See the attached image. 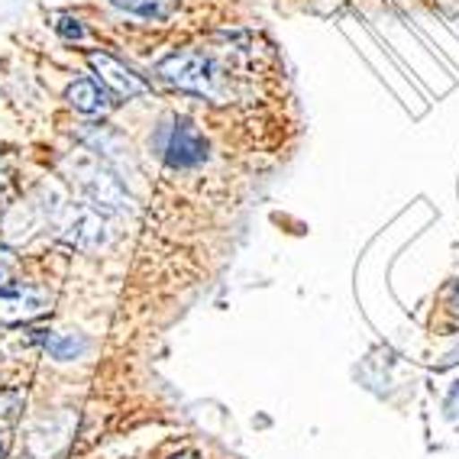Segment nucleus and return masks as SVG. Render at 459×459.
Segmentation results:
<instances>
[{
    "mask_svg": "<svg viewBox=\"0 0 459 459\" xmlns=\"http://www.w3.org/2000/svg\"><path fill=\"white\" fill-rule=\"evenodd\" d=\"M65 169L72 172L74 185L91 197V204L104 213H126L133 204V197L126 195V188L120 185L110 169L104 165V159L94 156V152H82V156H72L65 162Z\"/></svg>",
    "mask_w": 459,
    "mask_h": 459,
    "instance_id": "nucleus-3",
    "label": "nucleus"
},
{
    "mask_svg": "<svg viewBox=\"0 0 459 459\" xmlns=\"http://www.w3.org/2000/svg\"><path fill=\"white\" fill-rule=\"evenodd\" d=\"M4 456H7V453H4V446H0V459H4Z\"/></svg>",
    "mask_w": 459,
    "mask_h": 459,
    "instance_id": "nucleus-15",
    "label": "nucleus"
},
{
    "mask_svg": "<svg viewBox=\"0 0 459 459\" xmlns=\"http://www.w3.org/2000/svg\"><path fill=\"white\" fill-rule=\"evenodd\" d=\"M13 253H10L7 247H0V288L7 285V279H10V272H13Z\"/></svg>",
    "mask_w": 459,
    "mask_h": 459,
    "instance_id": "nucleus-11",
    "label": "nucleus"
},
{
    "mask_svg": "<svg viewBox=\"0 0 459 459\" xmlns=\"http://www.w3.org/2000/svg\"><path fill=\"white\" fill-rule=\"evenodd\" d=\"M110 4L146 20H169L178 10V0H110Z\"/></svg>",
    "mask_w": 459,
    "mask_h": 459,
    "instance_id": "nucleus-8",
    "label": "nucleus"
},
{
    "mask_svg": "<svg viewBox=\"0 0 459 459\" xmlns=\"http://www.w3.org/2000/svg\"><path fill=\"white\" fill-rule=\"evenodd\" d=\"M56 33L62 36V39H68V42H82L84 36V26H82V20H74V17H68V13H62V17H56Z\"/></svg>",
    "mask_w": 459,
    "mask_h": 459,
    "instance_id": "nucleus-10",
    "label": "nucleus"
},
{
    "mask_svg": "<svg viewBox=\"0 0 459 459\" xmlns=\"http://www.w3.org/2000/svg\"><path fill=\"white\" fill-rule=\"evenodd\" d=\"M58 230H62V239H68V243L78 249H98L110 239L104 211H98L94 204L65 207V217H62Z\"/></svg>",
    "mask_w": 459,
    "mask_h": 459,
    "instance_id": "nucleus-4",
    "label": "nucleus"
},
{
    "mask_svg": "<svg viewBox=\"0 0 459 459\" xmlns=\"http://www.w3.org/2000/svg\"><path fill=\"white\" fill-rule=\"evenodd\" d=\"M0 185H4V169H0Z\"/></svg>",
    "mask_w": 459,
    "mask_h": 459,
    "instance_id": "nucleus-14",
    "label": "nucleus"
},
{
    "mask_svg": "<svg viewBox=\"0 0 459 459\" xmlns=\"http://www.w3.org/2000/svg\"><path fill=\"white\" fill-rule=\"evenodd\" d=\"M52 298L39 288H0V324H26L49 311Z\"/></svg>",
    "mask_w": 459,
    "mask_h": 459,
    "instance_id": "nucleus-6",
    "label": "nucleus"
},
{
    "mask_svg": "<svg viewBox=\"0 0 459 459\" xmlns=\"http://www.w3.org/2000/svg\"><path fill=\"white\" fill-rule=\"evenodd\" d=\"M172 459H201V456H197V453H175Z\"/></svg>",
    "mask_w": 459,
    "mask_h": 459,
    "instance_id": "nucleus-13",
    "label": "nucleus"
},
{
    "mask_svg": "<svg viewBox=\"0 0 459 459\" xmlns=\"http://www.w3.org/2000/svg\"><path fill=\"white\" fill-rule=\"evenodd\" d=\"M88 65L94 68L100 88H104L110 98L133 100V98H140V94H146V82H143L133 68H126L120 58L107 56V52H88Z\"/></svg>",
    "mask_w": 459,
    "mask_h": 459,
    "instance_id": "nucleus-5",
    "label": "nucleus"
},
{
    "mask_svg": "<svg viewBox=\"0 0 459 459\" xmlns=\"http://www.w3.org/2000/svg\"><path fill=\"white\" fill-rule=\"evenodd\" d=\"M46 350H49L52 359L68 362V359H78V356L88 350V340L78 333H52L49 340H46Z\"/></svg>",
    "mask_w": 459,
    "mask_h": 459,
    "instance_id": "nucleus-9",
    "label": "nucleus"
},
{
    "mask_svg": "<svg viewBox=\"0 0 459 459\" xmlns=\"http://www.w3.org/2000/svg\"><path fill=\"white\" fill-rule=\"evenodd\" d=\"M152 152L169 169H197L211 156V143L188 117H165L152 133Z\"/></svg>",
    "mask_w": 459,
    "mask_h": 459,
    "instance_id": "nucleus-2",
    "label": "nucleus"
},
{
    "mask_svg": "<svg viewBox=\"0 0 459 459\" xmlns=\"http://www.w3.org/2000/svg\"><path fill=\"white\" fill-rule=\"evenodd\" d=\"M68 104L74 107V110H82V114H104V110H110V94H107L104 88H100V82H94V78H82V82L68 84L65 91Z\"/></svg>",
    "mask_w": 459,
    "mask_h": 459,
    "instance_id": "nucleus-7",
    "label": "nucleus"
},
{
    "mask_svg": "<svg viewBox=\"0 0 459 459\" xmlns=\"http://www.w3.org/2000/svg\"><path fill=\"white\" fill-rule=\"evenodd\" d=\"M446 307H450V311H453V314H456V317H459V281H456V285L450 288V295H446Z\"/></svg>",
    "mask_w": 459,
    "mask_h": 459,
    "instance_id": "nucleus-12",
    "label": "nucleus"
},
{
    "mask_svg": "<svg viewBox=\"0 0 459 459\" xmlns=\"http://www.w3.org/2000/svg\"><path fill=\"white\" fill-rule=\"evenodd\" d=\"M159 74L172 88L188 91V94H197V98L217 100V104H223L230 94V84L223 78V72L201 49H181L175 56L162 58L159 62Z\"/></svg>",
    "mask_w": 459,
    "mask_h": 459,
    "instance_id": "nucleus-1",
    "label": "nucleus"
}]
</instances>
